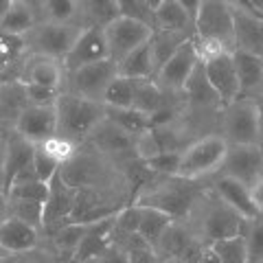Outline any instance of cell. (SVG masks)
Returning <instances> with one entry per match:
<instances>
[{"mask_svg": "<svg viewBox=\"0 0 263 263\" xmlns=\"http://www.w3.org/2000/svg\"><path fill=\"white\" fill-rule=\"evenodd\" d=\"M134 101V77L117 75L103 95V105L110 108H132Z\"/></svg>", "mask_w": 263, "mask_h": 263, "instance_id": "cell-33", "label": "cell"}, {"mask_svg": "<svg viewBox=\"0 0 263 263\" xmlns=\"http://www.w3.org/2000/svg\"><path fill=\"white\" fill-rule=\"evenodd\" d=\"M99 263H127V250L119 243H112L108 250L97 257Z\"/></svg>", "mask_w": 263, "mask_h": 263, "instance_id": "cell-43", "label": "cell"}, {"mask_svg": "<svg viewBox=\"0 0 263 263\" xmlns=\"http://www.w3.org/2000/svg\"><path fill=\"white\" fill-rule=\"evenodd\" d=\"M162 184H158L154 191L145 193L143 197H138V204H147V206H156L164 213H169L171 217H178L186 213L195 204V191L189 184L191 180L180 178V176H164Z\"/></svg>", "mask_w": 263, "mask_h": 263, "instance_id": "cell-8", "label": "cell"}, {"mask_svg": "<svg viewBox=\"0 0 263 263\" xmlns=\"http://www.w3.org/2000/svg\"><path fill=\"white\" fill-rule=\"evenodd\" d=\"M27 46H24V37L9 35V33L0 31V84H7V75L11 68H20V62Z\"/></svg>", "mask_w": 263, "mask_h": 263, "instance_id": "cell-29", "label": "cell"}, {"mask_svg": "<svg viewBox=\"0 0 263 263\" xmlns=\"http://www.w3.org/2000/svg\"><path fill=\"white\" fill-rule=\"evenodd\" d=\"M119 75L125 77H154L156 68H154V57H152V48H149V40L143 42L141 46H136L132 53H127L123 60L117 62Z\"/></svg>", "mask_w": 263, "mask_h": 263, "instance_id": "cell-28", "label": "cell"}, {"mask_svg": "<svg viewBox=\"0 0 263 263\" xmlns=\"http://www.w3.org/2000/svg\"><path fill=\"white\" fill-rule=\"evenodd\" d=\"M48 191H51V184H46L40 178L33 176V178H27V180H20V182H13L7 193H9L11 197H20V200H33V202L46 204Z\"/></svg>", "mask_w": 263, "mask_h": 263, "instance_id": "cell-38", "label": "cell"}, {"mask_svg": "<svg viewBox=\"0 0 263 263\" xmlns=\"http://www.w3.org/2000/svg\"><path fill=\"white\" fill-rule=\"evenodd\" d=\"M200 62H202L200 51H197V46L191 37V40H186V42L180 46L158 70H156L154 79L158 81V86L167 95H178L184 90L186 81L191 79V75L195 72Z\"/></svg>", "mask_w": 263, "mask_h": 263, "instance_id": "cell-7", "label": "cell"}, {"mask_svg": "<svg viewBox=\"0 0 263 263\" xmlns=\"http://www.w3.org/2000/svg\"><path fill=\"white\" fill-rule=\"evenodd\" d=\"M88 221H64L53 230V246L60 254H70L75 259V252L79 248L81 239H84Z\"/></svg>", "mask_w": 263, "mask_h": 263, "instance_id": "cell-32", "label": "cell"}, {"mask_svg": "<svg viewBox=\"0 0 263 263\" xmlns=\"http://www.w3.org/2000/svg\"><path fill=\"white\" fill-rule=\"evenodd\" d=\"M209 246L217 252L221 263H248V252H246L243 235L224 237V239L211 241Z\"/></svg>", "mask_w": 263, "mask_h": 263, "instance_id": "cell-37", "label": "cell"}, {"mask_svg": "<svg viewBox=\"0 0 263 263\" xmlns=\"http://www.w3.org/2000/svg\"><path fill=\"white\" fill-rule=\"evenodd\" d=\"M33 152L35 143L27 141L18 132H13V136L5 141V191H9L15 178L33 171Z\"/></svg>", "mask_w": 263, "mask_h": 263, "instance_id": "cell-17", "label": "cell"}, {"mask_svg": "<svg viewBox=\"0 0 263 263\" xmlns=\"http://www.w3.org/2000/svg\"><path fill=\"white\" fill-rule=\"evenodd\" d=\"M164 105H167V92L158 86V81L154 77L134 79V101H132V108H136L138 112H143L152 119Z\"/></svg>", "mask_w": 263, "mask_h": 263, "instance_id": "cell-24", "label": "cell"}, {"mask_svg": "<svg viewBox=\"0 0 263 263\" xmlns=\"http://www.w3.org/2000/svg\"><path fill=\"white\" fill-rule=\"evenodd\" d=\"M114 215H105L99 217L95 221H88L84 239H81L79 248L75 252L77 261H88V259H97L101 252H105L114 243Z\"/></svg>", "mask_w": 263, "mask_h": 263, "instance_id": "cell-18", "label": "cell"}, {"mask_svg": "<svg viewBox=\"0 0 263 263\" xmlns=\"http://www.w3.org/2000/svg\"><path fill=\"white\" fill-rule=\"evenodd\" d=\"M230 5L263 20V0H230Z\"/></svg>", "mask_w": 263, "mask_h": 263, "instance_id": "cell-44", "label": "cell"}, {"mask_svg": "<svg viewBox=\"0 0 263 263\" xmlns=\"http://www.w3.org/2000/svg\"><path fill=\"white\" fill-rule=\"evenodd\" d=\"M243 226H246V219L235 209H230L226 202H221L215 195L202 213L200 235L206 239V243H211V241L224 239V237L241 235Z\"/></svg>", "mask_w": 263, "mask_h": 263, "instance_id": "cell-11", "label": "cell"}, {"mask_svg": "<svg viewBox=\"0 0 263 263\" xmlns=\"http://www.w3.org/2000/svg\"><path fill=\"white\" fill-rule=\"evenodd\" d=\"M13 129L31 143H42L57 132L55 105H24L13 121Z\"/></svg>", "mask_w": 263, "mask_h": 263, "instance_id": "cell-15", "label": "cell"}, {"mask_svg": "<svg viewBox=\"0 0 263 263\" xmlns=\"http://www.w3.org/2000/svg\"><path fill=\"white\" fill-rule=\"evenodd\" d=\"M195 263H221V261H219V257H217V252L213 250L211 246L206 243V246L202 248L200 257H197V261H195Z\"/></svg>", "mask_w": 263, "mask_h": 263, "instance_id": "cell-45", "label": "cell"}, {"mask_svg": "<svg viewBox=\"0 0 263 263\" xmlns=\"http://www.w3.org/2000/svg\"><path fill=\"white\" fill-rule=\"evenodd\" d=\"M219 171L252 186L263 176V145H228Z\"/></svg>", "mask_w": 263, "mask_h": 263, "instance_id": "cell-12", "label": "cell"}, {"mask_svg": "<svg viewBox=\"0 0 263 263\" xmlns=\"http://www.w3.org/2000/svg\"><path fill=\"white\" fill-rule=\"evenodd\" d=\"M127 263H162V257L154 246L141 243L127 250Z\"/></svg>", "mask_w": 263, "mask_h": 263, "instance_id": "cell-42", "label": "cell"}, {"mask_svg": "<svg viewBox=\"0 0 263 263\" xmlns=\"http://www.w3.org/2000/svg\"><path fill=\"white\" fill-rule=\"evenodd\" d=\"M24 86V99L27 105H55L57 97L62 90L46 88V86H35V84H22Z\"/></svg>", "mask_w": 263, "mask_h": 263, "instance_id": "cell-41", "label": "cell"}, {"mask_svg": "<svg viewBox=\"0 0 263 263\" xmlns=\"http://www.w3.org/2000/svg\"><path fill=\"white\" fill-rule=\"evenodd\" d=\"M154 29L180 31V33L193 35L195 24H193V18L184 11V7L178 0H160L154 9Z\"/></svg>", "mask_w": 263, "mask_h": 263, "instance_id": "cell-23", "label": "cell"}, {"mask_svg": "<svg viewBox=\"0 0 263 263\" xmlns=\"http://www.w3.org/2000/svg\"><path fill=\"white\" fill-rule=\"evenodd\" d=\"M7 257H9V254H0V263H7Z\"/></svg>", "mask_w": 263, "mask_h": 263, "instance_id": "cell-53", "label": "cell"}, {"mask_svg": "<svg viewBox=\"0 0 263 263\" xmlns=\"http://www.w3.org/2000/svg\"><path fill=\"white\" fill-rule=\"evenodd\" d=\"M9 215L15 219H22L27 224L35 226L37 230L44 228V204L33 200H20V197L9 195Z\"/></svg>", "mask_w": 263, "mask_h": 263, "instance_id": "cell-36", "label": "cell"}, {"mask_svg": "<svg viewBox=\"0 0 263 263\" xmlns=\"http://www.w3.org/2000/svg\"><path fill=\"white\" fill-rule=\"evenodd\" d=\"M103 112L105 119L112 121L114 125H119L123 132H127L129 136H136L147 127H152L149 117L138 112L136 108H110V105H103Z\"/></svg>", "mask_w": 263, "mask_h": 263, "instance_id": "cell-31", "label": "cell"}, {"mask_svg": "<svg viewBox=\"0 0 263 263\" xmlns=\"http://www.w3.org/2000/svg\"><path fill=\"white\" fill-rule=\"evenodd\" d=\"M33 169H35V176L42 180V182L51 184L53 178L60 174L62 162L57 160V158H53V156L48 154L42 145L35 143V152H33Z\"/></svg>", "mask_w": 263, "mask_h": 263, "instance_id": "cell-39", "label": "cell"}, {"mask_svg": "<svg viewBox=\"0 0 263 263\" xmlns=\"http://www.w3.org/2000/svg\"><path fill=\"white\" fill-rule=\"evenodd\" d=\"M0 189L5 191V141L0 138Z\"/></svg>", "mask_w": 263, "mask_h": 263, "instance_id": "cell-49", "label": "cell"}, {"mask_svg": "<svg viewBox=\"0 0 263 263\" xmlns=\"http://www.w3.org/2000/svg\"><path fill=\"white\" fill-rule=\"evenodd\" d=\"M9 217V193L0 189V224Z\"/></svg>", "mask_w": 263, "mask_h": 263, "instance_id": "cell-47", "label": "cell"}, {"mask_svg": "<svg viewBox=\"0 0 263 263\" xmlns=\"http://www.w3.org/2000/svg\"><path fill=\"white\" fill-rule=\"evenodd\" d=\"M40 20L79 22V0H44Z\"/></svg>", "mask_w": 263, "mask_h": 263, "instance_id": "cell-35", "label": "cell"}, {"mask_svg": "<svg viewBox=\"0 0 263 263\" xmlns=\"http://www.w3.org/2000/svg\"><path fill=\"white\" fill-rule=\"evenodd\" d=\"M235 22V48L263 57V20L233 7Z\"/></svg>", "mask_w": 263, "mask_h": 263, "instance_id": "cell-21", "label": "cell"}, {"mask_svg": "<svg viewBox=\"0 0 263 263\" xmlns=\"http://www.w3.org/2000/svg\"><path fill=\"white\" fill-rule=\"evenodd\" d=\"M86 141L92 143L97 149L101 152H127L134 149V136H129L127 132H123L119 125H114L112 121L101 119L97 123V127L90 132Z\"/></svg>", "mask_w": 263, "mask_h": 263, "instance_id": "cell-22", "label": "cell"}, {"mask_svg": "<svg viewBox=\"0 0 263 263\" xmlns=\"http://www.w3.org/2000/svg\"><path fill=\"white\" fill-rule=\"evenodd\" d=\"M235 57V68L239 77V97L254 99L263 92V57L254 55L241 48L233 51Z\"/></svg>", "mask_w": 263, "mask_h": 263, "instance_id": "cell-20", "label": "cell"}, {"mask_svg": "<svg viewBox=\"0 0 263 263\" xmlns=\"http://www.w3.org/2000/svg\"><path fill=\"white\" fill-rule=\"evenodd\" d=\"M213 193H215L221 202H226L230 209H235L243 219H252L261 213L259 206L254 204L252 189L233 176L221 174L215 180V184H213Z\"/></svg>", "mask_w": 263, "mask_h": 263, "instance_id": "cell-16", "label": "cell"}, {"mask_svg": "<svg viewBox=\"0 0 263 263\" xmlns=\"http://www.w3.org/2000/svg\"><path fill=\"white\" fill-rule=\"evenodd\" d=\"M152 31H154V27H149V24H145L141 20H132V18H125V15L114 18L110 24L103 27L110 60H114V62L123 60V57L134 51L136 46L147 42V40L152 37Z\"/></svg>", "mask_w": 263, "mask_h": 263, "instance_id": "cell-10", "label": "cell"}, {"mask_svg": "<svg viewBox=\"0 0 263 263\" xmlns=\"http://www.w3.org/2000/svg\"><path fill=\"white\" fill-rule=\"evenodd\" d=\"M40 241V230L22 219L7 217L0 224V250L5 254H22L35 250Z\"/></svg>", "mask_w": 263, "mask_h": 263, "instance_id": "cell-19", "label": "cell"}, {"mask_svg": "<svg viewBox=\"0 0 263 263\" xmlns=\"http://www.w3.org/2000/svg\"><path fill=\"white\" fill-rule=\"evenodd\" d=\"M105 57H110V53H108L103 27H81L75 44L70 46V51L62 60V66L66 72H70L79 68V66L105 60Z\"/></svg>", "mask_w": 263, "mask_h": 263, "instance_id": "cell-13", "label": "cell"}, {"mask_svg": "<svg viewBox=\"0 0 263 263\" xmlns=\"http://www.w3.org/2000/svg\"><path fill=\"white\" fill-rule=\"evenodd\" d=\"M119 13L132 20H141L145 24L154 27V5L149 0H117Z\"/></svg>", "mask_w": 263, "mask_h": 263, "instance_id": "cell-40", "label": "cell"}, {"mask_svg": "<svg viewBox=\"0 0 263 263\" xmlns=\"http://www.w3.org/2000/svg\"><path fill=\"white\" fill-rule=\"evenodd\" d=\"M241 235L246 241V252H248V263H261L263 261V213H259L252 219H246Z\"/></svg>", "mask_w": 263, "mask_h": 263, "instance_id": "cell-34", "label": "cell"}, {"mask_svg": "<svg viewBox=\"0 0 263 263\" xmlns=\"http://www.w3.org/2000/svg\"><path fill=\"white\" fill-rule=\"evenodd\" d=\"M149 3L154 5V9H156V5H158V3H160V0H149Z\"/></svg>", "mask_w": 263, "mask_h": 263, "instance_id": "cell-54", "label": "cell"}, {"mask_svg": "<svg viewBox=\"0 0 263 263\" xmlns=\"http://www.w3.org/2000/svg\"><path fill=\"white\" fill-rule=\"evenodd\" d=\"M57 114V136H64L72 143H84L90 136V132L97 127V123L105 117L103 103L92 99L79 97L68 90H62L55 101Z\"/></svg>", "mask_w": 263, "mask_h": 263, "instance_id": "cell-2", "label": "cell"}, {"mask_svg": "<svg viewBox=\"0 0 263 263\" xmlns=\"http://www.w3.org/2000/svg\"><path fill=\"white\" fill-rule=\"evenodd\" d=\"M180 5L184 7V11L193 18V24H195V15H197V9H200V3L202 0H178Z\"/></svg>", "mask_w": 263, "mask_h": 263, "instance_id": "cell-48", "label": "cell"}, {"mask_svg": "<svg viewBox=\"0 0 263 263\" xmlns=\"http://www.w3.org/2000/svg\"><path fill=\"white\" fill-rule=\"evenodd\" d=\"M193 42L200 57L215 51H235V22L230 0H202L195 15Z\"/></svg>", "mask_w": 263, "mask_h": 263, "instance_id": "cell-1", "label": "cell"}, {"mask_svg": "<svg viewBox=\"0 0 263 263\" xmlns=\"http://www.w3.org/2000/svg\"><path fill=\"white\" fill-rule=\"evenodd\" d=\"M254 105H257L259 112V125H261V141H263V92L254 97Z\"/></svg>", "mask_w": 263, "mask_h": 263, "instance_id": "cell-50", "label": "cell"}, {"mask_svg": "<svg viewBox=\"0 0 263 263\" xmlns=\"http://www.w3.org/2000/svg\"><path fill=\"white\" fill-rule=\"evenodd\" d=\"M193 35L189 33H180V31H167V29H154L152 37H149V48H152V57H154V68L158 70L160 66L174 55L186 40H191Z\"/></svg>", "mask_w": 263, "mask_h": 263, "instance_id": "cell-26", "label": "cell"}, {"mask_svg": "<svg viewBox=\"0 0 263 263\" xmlns=\"http://www.w3.org/2000/svg\"><path fill=\"white\" fill-rule=\"evenodd\" d=\"M138 204V202H136ZM141 206V219H138V230L136 233L149 246H158L160 237L164 235V230L169 228V224L174 221V217L169 213H164L156 206H147V204H138Z\"/></svg>", "mask_w": 263, "mask_h": 263, "instance_id": "cell-25", "label": "cell"}, {"mask_svg": "<svg viewBox=\"0 0 263 263\" xmlns=\"http://www.w3.org/2000/svg\"><path fill=\"white\" fill-rule=\"evenodd\" d=\"M119 15L117 0H79L81 27H105Z\"/></svg>", "mask_w": 263, "mask_h": 263, "instance_id": "cell-27", "label": "cell"}, {"mask_svg": "<svg viewBox=\"0 0 263 263\" xmlns=\"http://www.w3.org/2000/svg\"><path fill=\"white\" fill-rule=\"evenodd\" d=\"M261 263H263V261H261Z\"/></svg>", "mask_w": 263, "mask_h": 263, "instance_id": "cell-55", "label": "cell"}, {"mask_svg": "<svg viewBox=\"0 0 263 263\" xmlns=\"http://www.w3.org/2000/svg\"><path fill=\"white\" fill-rule=\"evenodd\" d=\"M13 3H15V0H0V20H3L5 15H7V11L11 9Z\"/></svg>", "mask_w": 263, "mask_h": 263, "instance_id": "cell-52", "label": "cell"}, {"mask_svg": "<svg viewBox=\"0 0 263 263\" xmlns=\"http://www.w3.org/2000/svg\"><path fill=\"white\" fill-rule=\"evenodd\" d=\"M226 154H228V143L224 141L221 134L200 136V138H195L193 143H189L186 147L180 149L176 176L186 178V180L206 178L221 169Z\"/></svg>", "mask_w": 263, "mask_h": 263, "instance_id": "cell-3", "label": "cell"}, {"mask_svg": "<svg viewBox=\"0 0 263 263\" xmlns=\"http://www.w3.org/2000/svg\"><path fill=\"white\" fill-rule=\"evenodd\" d=\"M117 75H119L117 62L110 60V57H105V60L79 66V68L66 72L62 90H68V92H75L79 97H86V99H92V101L103 103L105 90H108L110 81Z\"/></svg>", "mask_w": 263, "mask_h": 263, "instance_id": "cell-6", "label": "cell"}, {"mask_svg": "<svg viewBox=\"0 0 263 263\" xmlns=\"http://www.w3.org/2000/svg\"><path fill=\"white\" fill-rule=\"evenodd\" d=\"M81 31L79 22H51V20H37L27 35H24V46L27 53H40L55 60H64L70 46Z\"/></svg>", "mask_w": 263, "mask_h": 263, "instance_id": "cell-5", "label": "cell"}, {"mask_svg": "<svg viewBox=\"0 0 263 263\" xmlns=\"http://www.w3.org/2000/svg\"><path fill=\"white\" fill-rule=\"evenodd\" d=\"M20 3H24L27 7H31V9L35 11V15L40 18V13H42V5H44V0H20Z\"/></svg>", "mask_w": 263, "mask_h": 263, "instance_id": "cell-51", "label": "cell"}, {"mask_svg": "<svg viewBox=\"0 0 263 263\" xmlns=\"http://www.w3.org/2000/svg\"><path fill=\"white\" fill-rule=\"evenodd\" d=\"M64 77L66 70L60 60L40 53H24L18 72V81H22V84H35V86L62 90Z\"/></svg>", "mask_w": 263, "mask_h": 263, "instance_id": "cell-14", "label": "cell"}, {"mask_svg": "<svg viewBox=\"0 0 263 263\" xmlns=\"http://www.w3.org/2000/svg\"><path fill=\"white\" fill-rule=\"evenodd\" d=\"M252 197H254V204H257L259 206V211H263V176L257 180V182H254L252 186Z\"/></svg>", "mask_w": 263, "mask_h": 263, "instance_id": "cell-46", "label": "cell"}, {"mask_svg": "<svg viewBox=\"0 0 263 263\" xmlns=\"http://www.w3.org/2000/svg\"><path fill=\"white\" fill-rule=\"evenodd\" d=\"M219 134L224 136L228 145H263L254 99L239 97L235 101L221 105Z\"/></svg>", "mask_w": 263, "mask_h": 263, "instance_id": "cell-4", "label": "cell"}, {"mask_svg": "<svg viewBox=\"0 0 263 263\" xmlns=\"http://www.w3.org/2000/svg\"><path fill=\"white\" fill-rule=\"evenodd\" d=\"M202 70L217 92L221 105L239 99V77L235 68L233 51H215L202 57Z\"/></svg>", "mask_w": 263, "mask_h": 263, "instance_id": "cell-9", "label": "cell"}, {"mask_svg": "<svg viewBox=\"0 0 263 263\" xmlns=\"http://www.w3.org/2000/svg\"><path fill=\"white\" fill-rule=\"evenodd\" d=\"M40 18L35 15V11L31 9V7H27L24 3H20V0H15V3L11 5V9L7 11V15L3 20H0V31L9 33V35H20L24 37L27 33L35 27V22Z\"/></svg>", "mask_w": 263, "mask_h": 263, "instance_id": "cell-30", "label": "cell"}]
</instances>
